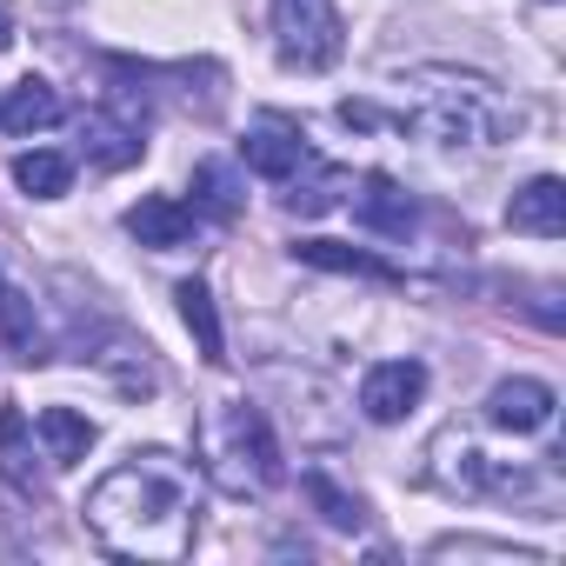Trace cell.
Here are the masks:
<instances>
[{
    "instance_id": "cell-20",
    "label": "cell",
    "mask_w": 566,
    "mask_h": 566,
    "mask_svg": "<svg viewBox=\"0 0 566 566\" xmlns=\"http://www.w3.org/2000/svg\"><path fill=\"white\" fill-rule=\"evenodd\" d=\"M347 193H354V167H321L307 187H294V193H287V207H294L301 220H321V213H334Z\"/></svg>"
},
{
    "instance_id": "cell-12",
    "label": "cell",
    "mask_w": 566,
    "mask_h": 566,
    "mask_svg": "<svg viewBox=\"0 0 566 566\" xmlns=\"http://www.w3.org/2000/svg\"><path fill=\"white\" fill-rule=\"evenodd\" d=\"M0 480L14 493L41 500V467H34V427L21 407H0Z\"/></svg>"
},
{
    "instance_id": "cell-17",
    "label": "cell",
    "mask_w": 566,
    "mask_h": 566,
    "mask_svg": "<svg viewBox=\"0 0 566 566\" xmlns=\"http://www.w3.org/2000/svg\"><path fill=\"white\" fill-rule=\"evenodd\" d=\"M61 120V94L48 87V81H21L8 101H0V134H41V127H54Z\"/></svg>"
},
{
    "instance_id": "cell-22",
    "label": "cell",
    "mask_w": 566,
    "mask_h": 566,
    "mask_svg": "<svg viewBox=\"0 0 566 566\" xmlns=\"http://www.w3.org/2000/svg\"><path fill=\"white\" fill-rule=\"evenodd\" d=\"M14 48V14H8V0H0V54Z\"/></svg>"
},
{
    "instance_id": "cell-18",
    "label": "cell",
    "mask_w": 566,
    "mask_h": 566,
    "mask_svg": "<svg viewBox=\"0 0 566 566\" xmlns=\"http://www.w3.org/2000/svg\"><path fill=\"white\" fill-rule=\"evenodd\" d=\"M14 180L28 200H61L74 187V160L54 154V147H34V154H14Z\"/></svg>"
},
{
    "instance_id": "cell-9",
    "label": "cell",
    "mask_w": 566,
    "mask_h": 566,
    "mask_svg": "<svg viewBox=\"0 0 566 566\" xmlns=\"http://www.w3.org/2000/svg\"><path fill=\"white\" fill-rule=\"evenodd\" d=\"M193 207L187 200H174V193H147V200H134L127 207V233L140 240V247H154V253H174V247H187L193 240Z\"/></svg>"
},
{
    "instance_id": "cell-7",
    "label": "cell",
    "mask_w": 566,
    "mask_h": 566,
    "mask_svg": "<svg viewBox=\"0 0 566 566\" xmlns=\"http://www.w3.org/2000/svg\"><path fill=\"white\" fill-rule=\"evenodd\" d=\"M553 407H559V394L546 387V380H500L493 394H486V420L500 427V433H546L553 427Z\"/></svg>"
},
{
    "instance_id": "cell-21",
    "label": "cell",
    "mask_w": 566,
    "mask_h": 566,
    "mask_svg": "<svg viewBox=\"0 0 566 566\" xmlns=\"http://www.w3.org/2000/svg\"><path fill=\"white\" fill-rule=\"evenodd\" d=\"M307 500H314V506H321V520H327V526H340V533H360V526H367V506H360L347 486H334L321 467H307Z\"/></svg>"
},
{
    "instance_id": "cell-19",
    "label": "cell",
    "mask_w": 566,
    "mask_h": 566,
    "mask_svg": "<svg viewBox=\"0 0 566 566\" xmlns=\"http://www.w3.org/2000/svg\"><path fill=\"white\" fill-rule=\"evenodd\" d=\"M193 213H207V220H233L240 213V174L227 160H200L193 167Z\"/></svg>"
},
{
    "instance_id": "cell-15",
    "label": "cell",
    "mask_w": 566,
    "mask_h": 566,
    "mask_svg": "<svg viewBox=\"0 0 566 566\" xmlns=\"http://www.w3.org/2000/svg\"><path fill=\"white\" fill-rule=\"evenodd\" d=\"M0 340H8V354H14V360H28V367H34V360H48V354H41L34 294H21L8 273H0Z\"/></svg>"
},
{
    "instance_id": "cell-14",
    "label": "cell",
    "mask_w": 566,
    "mask_h": 566,
    "mask_svg": "<svg viewBox=\"0 0 566 566\" xmlns=\"http://www.w3.org/2000/svg\"><path fill=\"white\" fill-rule=\"evenodd\" d=\"M34 433H41V447H48L54 467H81L94 453V420L74 413V407H41L34 413Z\"/></svg>"
},
{
    "instance_id": "cell-8",
    "label": "cell",
    "mask_w": 566,
    "mask_h": 566,
    "mask_svg": "<svg viewBox=\"0 0 566 566\" xmlns=\"http://www.w3.org/2000/svg\"><path fill=\"white\" fill-rule=\"evenodd\" d=\"M506 227L513 233H533V240H559L566 233V180L559 174H533L506 200Z\"/></svg>"
},
{
    "instance_id": "cell-3",
    "label": "cell",
    "mask_w": 566,
    "mask_h": 566,
    "mask_svg": "<svg viewBox=\"0 0 566 566\" xmlns=\"http://www.w3.org/2000/svg\"><path fill=\"white\" fill-rule=\"evenodd\" d=\"M193 447H200V467L213 473V486H220V493H233V500L266 493V486L287 480L280 440L266 433V413H260L253 400H213V407L200 413Z\"/></svg>"
},
{
    "instance_id": "cell-6",
    "label": "cell",
    "mask_w": 566,
    "mask_h": 566,
    "mask_svg": "<svg viewBox=\"0 0 566 566\" xmlns=\"http://www.w3.org/2000/svg\"><path fill=\"white\" fill-rule=\"evenodd\" d=\"M240 160L260 174V180H294L314 154H307V134L294 127V120H280V114H266V120H253L247 127V140H240Z\"/></svg>"
},
{
    "instance_id": "cell-2",
    "label": "cell",
    "mask_w": 566,
    "mask_h": 566,
    "mask_svg": "<svg viewBox=\"0 0 566 566\" xmlns=\"http://www.w3.org/2000/svg\"><path fill=\"white\" fill-rule=\"evenodd\" d=\"M407 134L433 140V147H506L520 134V107L486 81V74H467V67H407L400 74V114H394Z\"/></svg>"
},
{
    "instance_id": "cell-4",
    "label": "cell",
    "mask_w": 566,
    "mask_h": 566,
    "mask_svg": "<svg viewBox=\"0 0 566 566\" xmlns=\"http://www.w3.org/2000/svg\"><path fill=\"white\" fill-rule=\"evenodd\" d=\"M347 48V21L334 0H273V54L280 67H301V74H321L334 67Z\"/></svg>"
},
{
    "instance_id": "cell-10",
    "label": "cell",
    "mask_w": 566,
    "mask_h": 566,
    "mask_svg": "<svg viewBox=\"0 0 566 566\" xmlns=\"http://www.w3.org/2000/svg\"><path fill=\"white\" fill-rule=\"evenodd\" d=\"M81 154H87L94 167L120 174V167H134V160L147 154V140H140L134 120H114L107 107H94V114H81Z\"/></svg>"
},
{
    "instance_id": "cell-13",
    "label": "cell",
    "mask_w": 566,
    "mask_h": 566,
    "mask_svg": "<svg viewBox=\"0 0 566 566\" xmlns=\"http://www.w3.org/2000/svg\"><path fill=\"white\" fill-rule=\"evenodd\" d=\"M294 260L327 266V273H360V280H380V287H400V266H394V260L360 253V247H347V240H294Z\"/></svg>"
},
{
    "instance_id": "cell-5",
    "label": "cell",
    "mask_w": 566,
    "mask_h": 566,
    "mask_svg": "<svg viewBox=\"0 0 566 566\" xmlns=\"http://www.w3.org/2000/svg\"><path fill=\"white\" fill-rule=\"evenodd\" d=\"M420 394H427V367H420V360H380V367H367V380H360V413H367L374 427H400V420L420 407Z\"/></svg>"
},
{
    "instance_id": "cell-1",
    "label": "cell",
    "mask_w": 566,
    "mask_h": 566,
    "mask_svg": "<svg viewBox=\"0 0 566 566\" xmlns=\"http://www.w3.org/2000/svg\"><path fill=\"white\" fill-rule=\"evenodd\" d=\"M87 533L114 559H160V566L187 559L193 533H200V473L180 453H167V447L127 453L114 473L94 480Z\"/></svg>"
},
{
    "instance_id": "cell-16",
    "label": "cell",
    "mask_w": 566,
    "mask_h": 566,
    "mask_svg": "<svg viewBox=\"0 0 566 566\" xmlns=\"http://www.w3.org/2000/svg\"><path fill=\"white\" fill-rule=\"evenodd\" d=\"M174 301H180V321H187V334H193L200 360H207V367H227V334H220L213 294L200 287V280H180V287H174Z\"/></svg>"
},
{
    "instance_id": "cell-11",
    "label": "cell",
    "mask_w": 566,
    "mask_h": 566,
    "mask_svg": "<svg viewBox=\"0 0 566 566\" xmlns=\"http://www.w3.org/2000/svg\"><path fill=\"white\" fill-rule=\"evenodd\" d=\"M354 220H360L367 233L407 240V233H413V200L400 193V180H394V174H367V180H360V193H354Z\"/></svg>"
}]
</instances>
